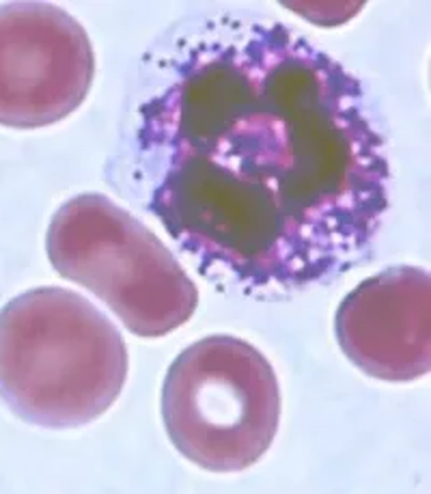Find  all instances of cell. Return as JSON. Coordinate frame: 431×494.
Listing matches in <instances>:
<instances>
[{
  "label": "cell",
  "instance_id": "8992f818",
  "mask_svg": "<svg viewBox=\"0 0 431 494\" xmlns=\"http://www.w3.org/2000/svg\"><path fill=\"white\" fill-rule=\"evenodd\" d=\"M334 333L361 372L384 383H414L431 369V277L395 266L362 280L341 300Z\"/></svg>",
  "mask_w": 431,
  "mask_h": 494
},
{
  "label": "cell",
  "instance_id": "3957f363",
  "mask_svg": "<svg viewBox=\"0 0 431 494\" xmlns=\"http://www.w3.org/2000/svg\"><path fill=\"white\" fill-rule=\"evenodd\" d=\"M48 260L91 290L132 335L158 339L194 316L199 290L149 227L106 195H78L52 216Z\"/></svg>",
  "mask_w": 431,
  "mask_h": 494
},
{
  "label": "cell",
  "instance_id": "6da1fadb",
  "mask_svg": "<svg viewBox=\"0 0 431 494\" xmlns=\"http://www.w3.org/2000/svg\"><path fill=\"white\" fill-rule=\"evenodd\" d=\"M108 173L201 274L263 300L343 277L389 212L362 82L250 11L188 15L141 56Z\"/></svg>",
  "mask_w": 431,
  "mask_h": 494
},
{
  "label": "cell",
  "instance_id": "5b68a950",
  "mask_svg": "<svg viewBox=\"0 0 431 494\" xmlns=\"http://www.w3.org/2000/svg\"><path fill=\"white\" fill-rule=\"evenodd\" d=\"M95 54L85 26L50 3L0 5V126L37 130L85 102Z\"/></svg>",
  "mask_w": 431,
  "mask_h": 494
},
{
  "label": "cell",
  "instance_id": "7a4b0ae2",
  "mask_svg": "<svg viewBox=\"0 0 431 494\" xmlns=\"http://www.w3.org/2000/svg\"><path fill=\"white\" fill-rule=\"evenodd\" d=\"M127 367L121 333L80 294L35 288L0 311V400L26 423H91L121 395Z\"/></svg>",
  "mask_w": 431,
  "mask_h": 494
},
{
  "label": "cell",
  "instance_id": "277c9868",
  "mask_svg": "<svg viewBox=\"0 0 431 494\" xmlns=\"http://www.w3.org/2000/svg\"><path fill=\"white\" fill-rule=\"evenodd\" d=\"M173 447L211 473H239L266 456L281 423L270 361L248 341L211 335L179 355L162 386Z\"/></svg>",
  "mask_w": 431,
  "mask_h": 494
}]
</instances>
